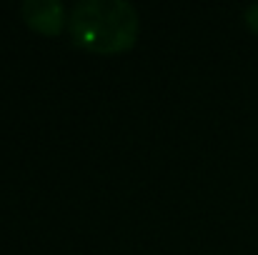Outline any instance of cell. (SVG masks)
<instances>
[{"label": "cell", "instance_id": "cell-1", "mask_svg": "<svg viewBox=\"0 0 258 255\" xmlns=\"http://www.w3.org/2000/svg\"><path fill=\"white\" fill-rule=\"evenodd\" d=\"M73 40L95 53H120L136 43L138 13L128 0H78L68 10Z\"/></svg>", "mask_w": 258, "mask_h": 255}, {"label": "cell", "instance_id": "cell-2", "mask_svg": "<svg viewBox=\"0 0 258 255\" xmlns=\"http://www.w3.org/2000/svg\"><path fill=\"white\" fill-rule=\"evenodd\" d=\"M20 15L30 28L50 35L60 33L66 23V8L58 0H25L20 3Z\"/></svg>", "mask_w": 258, "mask_h": 255}, {"label": "cell", "instance_id": "cell-3", "mask_svg": "<svg viewBox=\"0 0 258 255\" xmlns=\"http://www.w3.org/2000/svg\"><path fill=\"white\" fill-rule=\"evenodd\" d=\"M243 18H246V23H248V28L253 30L258 35V0L256 3H251V5H246V10H243Z\"/></svg>", "mask_w": 258, "mask_h": 255}]
</instances>
